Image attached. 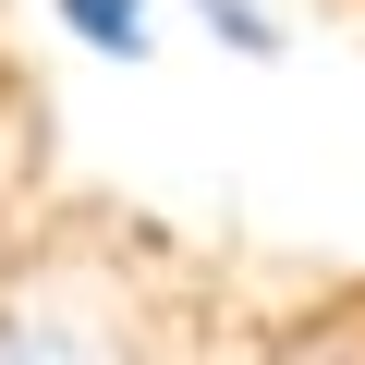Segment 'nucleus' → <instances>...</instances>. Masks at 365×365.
<instances>
[{
	"label": "nucleus",
	"instance_id": "f257e3e1",
	"mask_svg": "<svg viewBox=\"0 0 365 365\" xmlns=\"http://www.w3.org/2000/svg\"><path fill=\"white\" fill-rule=\"evenodd\" d=\"M49 25H61L73 49H98V61H146V49H158L146 0H49Z\"/></svg>",
	"mask_w": 365,
	"mask_h": 365
},
{
	"label": "nucleus",
	"instance_id": "f03ea898",
	"mask_svg": "<svg viewBox=\"0 0 365 365\" xmlns=\"http://www.w3.org/2000/svg\"><path fill=\"white\" fill-rule=\"evenodd\" d=\"M195 25H207L232 61H280V49H292V25H268V0H195Z\"/></svg>",
	"mask_w": 365,
	"mask_h": 365
}]
</instances>
